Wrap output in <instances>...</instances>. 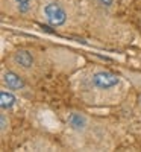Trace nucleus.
I'll use <instances>...</instances> for the list:
<instances>
[{"instance_id": "4", "label": "nucleus", "mask_w": 141, "mask_h": 152, "mask_svg": "<svg viewBox=\"0 0 141 152\" xmlns=\"http://www.w3.org/2000/svg\"><path fill=\"white\" fill-rule=\"evenodd\" d=\"M14 59H15V62L18 66H21L24 69H29L33 64V56L28 52V50H18V52L15 53V56H14Z\"/></svg>"}, {"instance_id": "9", "label": "nucleus", "mask_w": 141, "mask_h": 152, "mask_svg": "<svg viewBox=\"0 0 141 152\" xmlns=\"http://www.w3.org/2000/svg\"><path fill=\"white\" fill-rule=\"evenodd\" d=\"M0 120H2V131L6 128V119H5V116L2 114V117H0Z\"/></svg>"}, {"instance_id": "5", "label": "nucleus", "mask_w": 141, "mask_h": 152, "mask_svg": "<svg viewBox=\"0 0 141 152\" xmlns=\"http://www.w3.org/2000/svg\"><path fill=\"white\" fill-rule=\"evenodd\" d=\"M68 125L73 129L81 131V129L85 128V119H84V116H81V114H78V113H71L68 116Z\"/></svg>"}, {"instance_id": "8", "label": "nucleus", "mask_w": 141, "mask_h": 152, "mask_svg": "<svg viewBox=\"0 0 141 152\" xmlns=\"http://www.w3.org/2000/svg\"><path fill=\"white\" fill-rule=\"evenodd\" d=\"M99 2L103 5V6H106V8H109L112 3H114V0H99Z\"/></svg>"}, {"instance_id": "6", "label": "nucleus", "mask_w": 141, "mask_h": 152, "mask_svg": "<svg viewBox=\"0 0 141 152\" xmlns=\"http://www.w3.org/2000/svg\"><path fill=\"white\" fill-rule=\"evenodd\" d=\"M15 104V97L12 93H8V91H2L0 93V105H2L3 110H8V108H12Z\"/></svg>"}, {"instance_id": "3", "label": "nucleus", "mask_w": 141, "mask_h": 152, "mask_svg": "<svg viewBox=\"0 0 141 152\" xmlns=\"http://www.w3.org/2000/svg\"><path fill=\"white\" fill-rule=\"evenodd\" d=\"M3 81H5V84L11 88V90H20V88L24 87V81L14 72H6L3 75Z\"/></svg>"}, {"instance_id": "2", "label": "nucleus", "mask_w": 141, "mask_h": 152, "mask_svg": "<svg viewBox=\"0 0 141 152\" xmlns=\"http://www.w3.org/2000/svg\"><path fill=\"white\" fill-rule=\"evenodd\" d=\"M44 11H46L47 20L52 26H62L67 20V12L58 3H49Z\"/></svg>"}, {"instance_id": "1", "label": "nucleus", "mask_w": 141, "mask_h": 152, "mask_svg": "<svg viewBox=\"0 0 141 152\" xmlns=\"http://www.w3.org/2000/svg\"><path fill=\"white\" fill-rule=\"evenodd\" d=\"M120 82V78L118 75H115L112 72H108V70H102V72H97L94 76H93V84L99 88H112Z\"/></svg>"}, {"instance_id": "7", "label": "nucleus", "mask_w": 141, "mask_h": 152, "mask_svg": "<svg viewBox=\"0 0 141 152\" xmlns=\"http://www.w3.org/2000/svg\"><path fill=\"white\" fill-rule=\"evenodd\" d=\"M18 5V11L20 12H28L31 8V0H15Z\"/></svg>"}]
</instances>
